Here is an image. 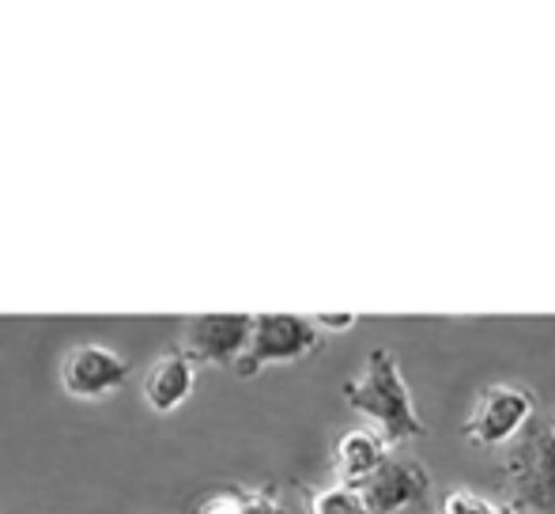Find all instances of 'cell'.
<instances>
[{"mask_svg": "<svg viewBox=\"0 0 555 514\" xmlns=\"http://www.w3.org/2000/svg\"><path fill=\"white\" fill-rule=\"evenodd\" d=\"M344 401L363 420H371V432L382 435L389 450H401L427 435L416 397H412V386L393 348H371L366 352L363 371L351 383H344Z\"/></svg>", "mask_w": 555, "mask_h": 514, "instance_id": "obj_1", "label": "cell"}, {"mask_svg": "<svg viewBox=\"0 0 555 514\" xmlns=\"http://www.w3.org/2000/svg\"><path fill=\"white\" fill-rule=\"evenodd\" d=\"M503 477L518 511L555 514V424L533 416L506 442Z\"/></svg>", "mask_w": 555, "mask_h": 514, "instance_id": "obj_2", "label": "cell"}, {"mask_svg": "<svg viewBox=\"0 0 555 514\" xmlns=\"http://www.w3.org/2000/svg\"><path fill=\"white\" fill-rule=\"evenodd\" d=\"M322 333L314 330V322L302 314H254L249 325V345L242 352V360L234 363V375L254 378L264 368H280V363H299L310 352H318Z\"/></svg>", "mask_w": 555, "mask_h": 514, "instance_id": "obj_3", "label": "cell"}, {"mask_svg": "<svg viewBox=\"0 0 555 514\" xmlns=\"http://www.w3.org/2000/svg\"><path fill=\"white\" fill-rule=\"evenodd\" d=\"M533 416H537V397L529 394L526 386L495 383V386L480 389V397H476L461 435L483 450H499V447H506V442H511Z\"/></svg>", "mask_w": 555, "mask_h": 514, "instance_id": "obj_4", "label": "cell"}, {"mask_svg": "<svg viewBox=\"0 0 555 514\" xmlns=\"http://www.w3.org/2000/svg\"><path fill=\"white\" fill-rule=\"evenodd\" d=\"M371 514H401L409 507H420L431 496V473L420 458L412 454H389L363 485H356Z\"/></svg>", "mask_w": 555, "mask_h": 514, "instance_id": "obj_5", "label": "cell"}, {"mask_svg": "<svg viewBox=\"0 0 555 514\" xmlns=\"http://www.w3.org/2000/svg\"><path fill=\"white\" fill-rule=\"evenodd\" d=\"M129 360L111 345H76L61 360V386L76 401H106L129 378Z\"/></svg>", "mask_w": 555, "mask_h": 514, "instance_id": "obj_6", "label": "cell"}, {"mask_svg": "<svg viewBox=\"0 0 555 514\" xmlns=\"http://www.w3.org/2000/svg\"><path fill=\"white\" fill-rule=\"evenodd\" d=\"M254 314H197L182 330V352L197 368H234L249 345Z\"/></svg>", "mask_w": 555, "mask_h": 514, "instance_id": "obj_7", "label": "cell"}, {"mask_svg": "<svg viewBox=\"0 0 555 514\" xmlns=\"http://www.w3.org/2000/svg\"><path fill=\"white\" fill-rule=\"evenodd\" d=\"M193 389H197V363H193L182 348H170V352H163L159 360L147 368L144 404L152 412L167 416V412L182 409V404L190 401Z\"/></svg>", "mask_w": 555, "mask_h": 514, "instance_id": "obj_8", "label": "cell"}, {"mask_svg": "<svg viewBox=\"0 0 555 514\" xmlns=\"http://www.w3.org/2000/svg\"><path fill=\"white\" fill-rule=\"evenodd\" d=\"M393 450L382 442V435H374L371 427H351L336 439V450H333V470H336V480L340 485H363L374 470H378Z\"/></svg>", "mask_w": 555, "mask_h": 514, "instance_id": "obj_9", "label": "cell"}, {"mask_svg": "<svg viewBox=\"0 0 555 514\" xmlns=\"http://www.w3.org/2000/svg\"><path fill=\"white\" fill-rule=\"evenodd\" d=\"M310 514H371V511H366L363 496L356 488L336 480V485L310 496Z\"/></svg>", "mask_w": 555, "mask_h": 514, "instance_id": "obj_10", "label": "cell"}, {"mask_svg": "<svg viewBox=\"0 0 555 514\" xmlns=\"http://www.w3.org/2000/svg\"><path fill=\"white\" fill-rule=\"evenodd\" d=\"M491 511V500L473 488H450L439 503V514H488Z\"/></svg>", "mask_w": 555, "mask_h": 514, "instance_id": "obj_11", "label": "cell"}, {"mask_svg": "<svg viewBox=\"0 0 555 514\" xmlns=\"http://www.w3.org/2000/svg\"><path fill=\"white\" fill-rule=\"evenodd\" d=\"M238 514H284V503L272 488H246L242 485V500H238Z\"/></svg>", "mask_w": 555, "mask_h": 514, "instance_id": "obj_12", "label": "cell"}, {"mask_svg": "<svg viewBox=\"0 0 555 514\" xmlns=\"http://www.w3.org/2000/svg\"><path fill=\"white\" fill-rule=\"evenodd\" d=\"M238 500H242V485H227L208 492L205 500H197L193 514H238Z\"/></svg>", "mask_w": 555, "mask_h": 514, "instance_id": "obj_13", "label": "cell"}, {"mask_svg": "<svg viewBox=\"0 0 555 514\" xmlns=\"http://www.w3.org/2000/svg\"><path fill=\"white\" fill-rule=\"evenodd\" d=\"M318 333H348L359 325V314H314L310 318Z\"/></svg>", "mask_w": 555, "mask_h": 514, "instance_id": "obj_14", "label": "cell"}, {"mask_svg": "<svg viewBox=\"0 0 555 514\" xmlns=\"http://www.w3.org/2000/svg\"><path fill=\"white\" fill-rule=\"evenodd\" d=\"M488 514H521V511L514 507L511 500H506V503H495V500H491V511H488Z\"/></svg>", "mask_w": 555, "mask_h": 514, "instance_id": "obj_15", "label": "cell"}]
</instances>
